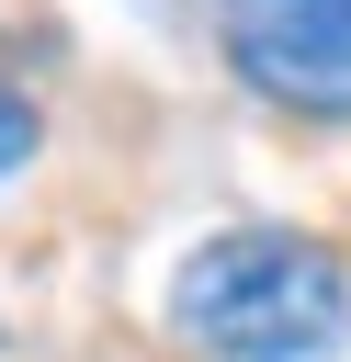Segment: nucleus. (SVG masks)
Instances as JSON below:
<instances>
[{"label":"nucleus","mask_w":351,"mask_h":362,"mask_svg":"<svg viewBox=\"0 0 351 362\" xmlns=\"http://www.w3.org/2000/svg\"><path fill=\"white\" fill-rule=\"evenodd\" d=\"M226 57L283 113H351V0H226Z\"/></svg>","instance_id":"obj_2"},{"label":"nucleus","mask_w":351,"mask_h":362,"mask_svg":"<svg viewBox=\"0 0 351 362\" xmlns=\"http://www.w3.org/2000/svg\"><path fill=\"white\" fill-rule=\"evenodd\" d=\"M34 147H45V113H34V90H23V79H0V181H11Z\"/></svg>","instance_id":"obj_3"},{"label":"nucleus","mask_w":351,"mask_h":362,"mask_svg":"<svg viewBox=\"0 0 351 362\" xmlns=\"http://www.w3.org/2000/svg\"><path fill=\"white\" fill-rule=\"evenodd\" d=\"M170 339L192 362H340L351 272L306 226H215L170 272Z\"/></svg>","instance_id":"obj_1"}]
</instances>
